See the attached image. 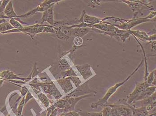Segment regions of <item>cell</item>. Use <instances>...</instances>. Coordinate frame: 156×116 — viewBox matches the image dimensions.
Listing matches in <instances>:
<instances>
[{"label":"cell","mask_w":156,"mask_h":116,"mask_svg":"<svg viewBox=\"0 0 156 116\" xmlns=\"http://www.w3.org/2000/svg\"><path fill=\"white\" fill-rule=\"evenodd\" d=\"M143 62H144V60H142L141 61V62L140 63L138 66L136 67V68L133 71V72L125 80L121 81V82H117L114 86L110 87L108 90L107 91V92L105 94V95L102 98L100 99L96 102H92V103H91L90 105V108L92 109H97V107L99 106L102 107L103 105L107 104L108 101L110 98L116 91L117 89L119 87L124 85L126 82H127L138 71V70L142 66Z\"/></svg>","instance_id":"cell-1"},{"label":"cell","mask_w":156,"mask_h":116,"mask_svg":"<svg viewBox=\"0 0 156 116\" xmlns=\"http://www.w3.org/2000/svg\"><path fill=\"white\" fill-rule=\"evenodd\" d=\"M90 97H95V96L90 94L75 98H62L58 100L57 101L53 104L56 109H57L58 114L59 113L61 114L74 111L75 106L79 101L83 99Z\"/></svg>","instance_id":"cell-2"},{"label":"cell","mask_w":156,"mask_h":116,"mask_svg":"<svg viewBox=\"0 0 156 116\" xmlns=\"http://www.w3.org/2000/svg\"><path fill=\"white\" fill-rule=\"evenodd\" d=\"M37 81V78H35L30 83L33 88L39 91L42 90L44 93L51 96L57 100L62 98V94L51 80L42 82H38Z\"/></svg>","instance_id":"cell-3"},{"label":"cell","mask_w":156,"mask_h":116,"mask_svg":"<svg viewBox=\"0 0 156 116\" xmlns=\"http://www.w3.org/2000/svg\"><path fill=\"white\" fill-rule=\"evenodd\" d=\"M113 21L115 22H119L121 24L120 25H113L119 29L124 30H129L133 27L136 26L144 23L149 22H155L156 18H154L152 20L147 19V18H139L133 17L130 20H125L121 18H115L113 19Z\"/></svg>","instance_id":"cell-4"},{"label":"cell","mask_w":156,"mask_h":116,"mask_svg":"<svg viewBox=\"0 0 156 116\" xmlns=\"http://www.w3.org/2000/svg\"><path fill=\"white\" fill-rule=\"evenodd\" d=\"M94 76H95L90 78L89 79H88L83 84L76 87V88L75 90L68 93L66 95L62 98H78L79 97L82 96L90 94L93 95L95 96V97L96 96V94H97V92L95 90L90 89L89 87V85H88L90 80H91Z\"/></svg>","instance_id":"cell-5"},{"label":"cell","mask_w":156,"mask_h":116,"mask_svg":"<svg viewBox=\"0 0 156 116\" xmlns=\"http://www.w3.org/2000/svg\"><path fill=\"white\" fill-rule=\"evenodd\" d=\"M47 25L44 24H35L32 25L23 27L21 29H12L3 32L2 34H9L16 32H23L25 34L30 35L31 39L34 40V37L39 33L43 32L44 28Z\"/></svg>","instance_id":"cell-6"},{"label":"cell","mask_w":156,"mask_h":116,"mask_svg":"<svg viewBox=\"0 0 156 116\" xmlns=\"http://www.w3.org/2000/svg\"><path fill=\"white\" fill-rule=\"evenodd\" d=\"M128 5L129 7L133 10L134 13V17L137 18L138 15H143L142 11L145 8H149L150 10H155L154 8L149 5L150 1H122Z\"/></svg>","instance_id":"cell-7"},{"label":"cell","mask_w":156,"mask_h":116,"mask_svg":"<svg viewBox=\"0 0 156 116\" xmlns=\"http://www.w3.org/2000/svg\"><path fill=\"white\" fill-rule=\"evenodd\" d=\"M62 2V1H58V0H48L44 1L42 2L38 5L35 8L29 12L25 13L24 15H18V18L21 19L22 18H27L33 16L38 12H43L45 10L52 5H55V4Z\"/></svg>","instance_id":"cell-8"},{"label":"cell","mask_w":156,"mask_h":116,"mask_svg":"<svg viewBox=\"0 0 156 116\" xmlns=\"http://www.w3.org/2000/svg\"><path fill=\"white\" fill-rule=\"evenodd\" d=\"M150 87L147 84L146 81L138 83L137 82L136 85V87L132 92L126 98L122 99V100L127 104H131L134 102L135 100L147 87Z\"/></svg>","instance_id":"cell-9"},{"label":"cell","mask_w":156,"mask_h":116,"mask_svg":"<svg viewBox=\"0 0 156 116\" xmlns=\"http://www.w3.org/2000/svg\"><path fill=\"white\" fill-rule=\"evenodd\" d=\"M156 92L154 94L150 96L148 98L144 99V100L135 101L131 104L133 107H137L138 105L139 107H146L147 110L151 112L152 111H156Z\"/></svg>","instance_id":"cell-10"},{"label":"cell","mask_w":156,"mask_h":116,"mask_svg":"<svg viewBox=\"0 0 156 116\" xmlns=\"http://www.w3.org/2000/svg\"><path fill=\"white\" fill-rule=\"evenodd\" d=\"M55 35L57 38L62 41H67L72 36V28L69 26L59 25L54 27Z\"/></svg>","instance_id":"cell-11"},{"label":"cell","mask_w":156,"mask_h":116,"mask_svg":"<svg viewBox=\"0 0 156 116\" xmlns=\"http://www.w3.org/2000/svg\"><path fill=\"white\" fill-rule=\"evenodd\" d=\"M74 66L84 80H87L93 76V72L89 64H85L82 65H74Z\"/></svg>","instance_id":"cell-12"},{"label":"cell","mask_w":156,"mask_h":116,"mask_svg":"<svg viewBox=\"0 0 156 116\" xmlns=\"http://www.w3.org/2000/svg\"><path fill=\"white\" fill-rule=\"evenodd\" d=\"M31 79V77L29 76L27 78H23L19 77L17 75L14 74L12 71L9 70L3 71L0 72V80L4 81H9V80H13L14 79H19L22 81H29Z\"/></svg>","instance_id":"cell-13"},{"label":"cell","mask_w":156,"mask_h":116,"mask_svg":"<svg viewBox=\"0 0 156 116\" xmlns=\"http://www.w3.org/2000/svg\"><path fill=\"white\" fill-rule=\"evenodd\" d=\"M108 106L112 107L115 109L118 114L120 116H132V111L129 105L127 104H107Z\"/></svg>","instance_id":"cell-14"},{"label":"cell","mask_w":156,"mask_h":116,"mask_svg":"<svg viewBox=\"0 0 156 116\" xmlns=\"http://www.w3.org/2000/svg\"><path fill=\"white\" fill-rule=\"evenodd\" d=\"M54 5L50 7L48 9L43 12L41 24H43L44 22H48L50 25L53 26L54 24Z\"/></svg>","instance_id":"cell-15"},{"label":"cell","mask_w":156,"mask_h":116,"mask_svg":"<svg viewBox=\"0 0 156 116\" xmlns=\"http://www.w3.org/2000/svg\"><path fill=\"white\" fill-rule=\"evenodd\" d=\"M120 104H126L125 102L120 99L119 100ZM131 109L132 111V116H148L151 114L150 112L147 110L146 107H134L131 104H127Z\"/></svg>","instance_id":"cell-16"},{"label":"cell","mask_w":156,"mask_h":116,"mask_svg":"<svg viewBox=\"0 0 156 116\" xmlns=\"http://www.w3.org/2000/svg\"><path fill=\"white\" fill-rule=\"evenodd\" d=\"M115 18V17H108L103 18H99L94 16H89L86 13L83 17V22L84 23L93 25L105 22L106 20L109 19H112L113 20Z\"/></svg>","instance_id":"cell-17"},{"label":"cell","mask_w":156,"mask_h":116,"mask_svg":"<svg viewBox=\"0 0 156 116\" xmlns=\"http://www.w3.org/2000/svg\"><path fill=\"white\" fill-rule=\"evenodd\" d=\"M57 81L65 94H68L74 89L72 81L68 77L57 79Z\"/></svg>","instance_id":"cell-18"},{"label":"cell","mask_w":156,"mask_h":116,"mask_svg":"<svg viewBox=\"0 0 156 116\" xmlns=\"http://www.w3.org/2000/svg\"><path fill=\"white\" fill-rule=\"evenodd\" d=\"M92 31L91 28L80 27L72 28V37H83Z\"/></svg>","instance_id":"cell-19"},{"label":"cell","mask_w":156,"mask_h":116,"mask_svg":"<svg viewBox=\"0 0 156 116\" xmlns=\"http://www.w3.org/2000/svg\"><path fill=\"white\" fill-rule=\"evenodd\" d=\"M129 31L131 35H133L136 38H138L139 40L144 42L152 41L150 38V35L149 36L145 31L140 30H129Z\"/></svg>","instance_id":"cell-20"},{"label":"cell","mask_w":156,"mask_h":116,"mask_svg":"<svg viewBox=\"0 0 156 116\" xmlns=\"http://www.w3.org/2000/svg\"><path fill=\"white\" fill-rule=\"evenodd\" d=\"M156 89V86H150V87H147L139 95L138 97L135 101L134 102L148 98L155 92Z\"/></svg>","instance_id":"cell-21"},{"label":"cell","mask_w":156,"mask_h":116,"mask_svg":"<svg viewBox=\"0 0 156 116\" xmlns=\"http://www.w3.org/2000/svg\"><path fill=\"white\" fill-rule=\"evenodd\" d=\"M4 14L9 19L18 18V15H17L13 8L12 1H9L8 4L4 11Z\"/></svg>","instance_id":"cell-22"},{"label":"cell","mask_w":156,"mask_h":116,"mask_svg":"<svg viewBox=\"0 0 156 116\" xmlns=\"http://www.w3.org/2000/svg\"><path fill=\"white\" fill-rule=\"evenodd\" d=\"M116 35L118 38V41H121L123 42H126V40L130 36L131 34L129 30H121L116 28Z\"/></svg>","instance_id":"cell-23"},{"label":"cell","mask_w":156,"mask_h":116,"mask_svg":"<svg viewBox=\"0 0 156 116\" xmlns=\"http://www.w3.org/2000/svg\"><path fill=\"white\" fill-rule=\"evenodd\" d=\"M37 97L40 100V101L42 102L44 106L47 107V108H48L50 105V102L47 96L45 94H43V93L41 92L37 94Z\"/></svg>","instance_id":"cell-24"},{"label":"cell","mask_w":156,"mask_h":116,"mask_svg":"<svg viewBox=\"0 0 156 116\" xmlns=\"http://www.w3.org/2000/svg\"><path fill=\"white\" fill-rule=\"evenodd\" d=\"M78 112L80 116H102V111L93 112H87V111L80 110L78 111Z\"/></svg>","instance_id":"cell-25"},{"label":"cell","mask_w":156,"mask_h":116,"mask_svg":"<svg viewBox=\"0 0 156 116\" xmlns=\"http://www.w3.org/2000/svg\"><path fill=\"white\" fill-rule=\"evenodd\" d=\"M156 70L152 71L147 77V79L145 81L149 86H152V83L156 79Z\"/></svg>","instance_id":"cell-26"},{"label":"cell","mask_w":156,"mask_h":116,"mask_svg":"<svg viewBox=\"0 0 156 116\" xmlns=\"http://www.w3.org/2000/svg\"><path fill=\"white\" fill-rule=\"evenodd\" d=\"M9 23L12 26L14 29H21L24 27L22 24L20 23L19 22L13 18L9 19Z\"/></svg>","instance_id":"cell-27"},{"label":"cell","mask_w":156,"mask_h":116,"mask_svg":"<svg viewBox=\"0 0 156 116\" xmlns=\"http://www.w3.org/2000/svg\"><path fill=\"white\" fill-rule=\"evenodd\" d=\"M12 29L14 28L9 23L5 22L0 24V33L1 34L3 32Z\"/></svg>","instance_id":"cell-28"},{"label":"cell","mask_w":156,"mask_h":116,"mask_svg":"<svg viewBox=\"0 0 156 116\" xmlns=\"http://www.w3.org/2000/svg\"><path fill=\"white\" fill-rule=\"evenodd\" d=\"M25 96L23 97L21 102L19 103L18 109L16 110V116H21L23 108L25 105Z\"/></svg>","instance_id":"cell-29"},{"label":"cell","mask_w":156,"mask_h":116,"mask_svg":"<svg viewBox=\"0 0 156 116\" xmlns=\"http://www.w3.org/2000/svg\"><path fill=\"white\" fill-rule=\"evenodd\" d=\"M69 79L71 80L72 83L74 84L75 87H77L80 85L82 83L81 80L80 79V78L78 76L69 77Z\"/></svg>","instance_id":"cell-30"},{"label":"cell","mask_w":156,"mask_h":116,"mask_svg":"<svg viewBox=\"0 0 156 116\" xmlns=\"http://www.w3.org/2000/svg\"><path fill=\"white\" fill-rule=\"evenodd\" d=\"M102 116H110L111 108L107 104H105L102 106Z\"/></svg>","instance_id":"cell-31"},{"label":"cell","mask_w":156,"mask_h":116,"mask_svg":"<svg viewBox=\"0 0 156 116\" xmlns=\"http://www.w3.org/2000/svg\"><path fill=\"white\" fill-rule=\"evenodd\" d=\"M73 43H74V45L76 47H82L84 46L85 45H83V40L82 38L80 37H75V39H74L73 41Z\"/></svg>","instance_id":"cell-32"},{"label":"cell","mask_w":156,"mask_h":116,"mask_svg":"<svg viewBox=\"0 0 156 116\" xmlns=\"http://www.w3.org/2000/svg\"><path fill=\"white\" fill-rule=\"evenodd\" d=\"M9 0L7 1V0H3L2 1V4H1V7H0V14L1 15H4V11L5 9V8L7 5L8 4L9 2Z\"/></svg>","instance_id":"cell-33"},{"label":"cell","mask_w":156,"mask_h":116,"mask_svg":"<svg viewBox=\"0 0 156 116\" xmlns=\"http://www.w3.org/2000/svg\"><path fill=\"white\" fill-rule=\"evenodd\" d=\"M101 1H88V6L92 8H96L97 5H100Z\"/></svg>","instance_id":"cell-34"},{"label":"cell","mask_w":156,"mask_h":116,"mask_svg":"<svg viewBox=\"0 0 156 116\" xmlns=\"http://www.w3.org/2000/svg\"><path fill=\"white\" fill-rule=\"evenodd\" d=\"M34 97L31 94H30L29 91H28L26 96V98L25 99V104H27V102L31 99V98H33Z\"/></svg>","instance_id":"cell-35"},{"label":"cell","mask_w":156,"mask_h":116,"mask_svg":"<svg viewBox=\"0 0 156 116\" xmlns=\"http://www.w3.org/2000/svg\"><path fill=\"white\" fill-rule=\"evenodd\" d=\"M66 116H80L78 112L73 111L72 112L65 113Z\"/></svg>","instance_id":"cell-36"},{"label":"cell","mask_w":156,"mask_h":116,"mask_svg":"<svg viewBox=\"0 0 156 116\" xmlns=\"http://www.w3.org/2000/svg\"><path fill=\"white\" fill-rule=\"evenodd\" d=\"M156 16V11L155 10H154V11H152L150 14L147 17H146L147 19H150V20H152V19H154V18H155Z\"/></svg>","instance_id":"cell-37"},{"label":"cell","mask_w":156,"mask_h":116,"mask_svg":"<svg viewBox=\"0 0 156 116\" xmlns=\"http://www.w3.org/2000/svg\"><path fill=\"white\" fill-rule=\"evenodd\" d=\"M27 92L28 90L26 87H22V89H21V94L22 96H25V95L27 94Z\"/></svg>","instance_id":"cell-38"},{"label":"cell","mask_w":156,"mask_h":116,"mask_svg":"<svg viewBox=\"0 0 156 116\" xmlns=\"http://www.w3.org/2000/svg\"><path fill=\"white\" fill-rule=\"evenodd\" d=\"M149 42L151 44L152 49L156 51V41H150Z\"/></svg>","instance_id":"cell-39"},{"label":"cell","mask_w":156,"mask_h":116,"mask_svg":"<svg viewBox=\"0 0 156 116\" xmlns=\"http://www.w3.org/2000/svg\"><path fill=\"white\" fill-rule=\"evenodd\" d=\"M58 114V110L57 109H55L52 112L51 114H50V115L49 116H57Z\"/></svg>","instance_id":"cell-40"},{"label":"cell","mask_w":156,"mask_h":116,"mask_svg":"<svg viewBox=\"0 0 156 116\" xmlns=\"http://www.w3.org/2000/svg\"><path fill=\"white\" fill-rule=\"evenodd\" d=\"M5 22H7L6 19L0 18V24H3Z\"/></svg>","instance_id":"cell-41"},{"label":"cell","mask_w":156,"mask_h":116,"mask_svg":"<svg viewBox=\"0 0 156 116\" xmlns=\"http://www.w3.org/2000/svg\"><path fill=\"white\" fill-rule=\"evenodd\" d=\"M0 18H3V19H8L7 17L4 15H0Z\"/></svg>","instance_id":"cell-42"},{"label":"cell","mask_w":156,"mask_h":116,"mask_svg":"<svg viewBox=\"0 0 156 116\" xmlns=\"http://www.w3.org/2000/svg\"><path fill=\"white\" fill-rule=\"evenodd\" d=\"M41 116H47V110L44 111V112L42 114V115Z\"/></svg>","instance_id":"cell-43"},{"label":"cell","mask_w":156,"mask_h":116,"mask_svg":"<svg viewBox=\"0 0 156 116\" xmlns=\"http://www.w3.org/2000/svg\"><path fill=\"white\" fill-rule=\"evenodd\" d=\"M59 116H66V114H62L59 115Z\"/></svg>","instance_id":"cell-44"},{"label":"cell","mask_w":156,"mask_h":116,"mask_svg":"<svg viewBox=\"0 0 156 116\" xmlns=\"http://www.w3.org/2000/svg\"><path fill=\"white\" fill-rule=\"evenodd\" d=\"M2 0H1V1H0V7H1V4H2ZM0 15H1V14H0Z\"/></svg>","instance_id":"cell-45"},{"label":"cell","mask_w":156,"mask_h":116,"mask_svg":"<svg viewBox=\"0 0 156 116\" xmlns=\"http://www.w3.org/2000/svg\"><path fill=\"white\" fill-rule=\"evenodd\" d=\"M7 116H10V115H9V114Z\"/></svg>","instance_id":"cell-46"}]
</instances>
